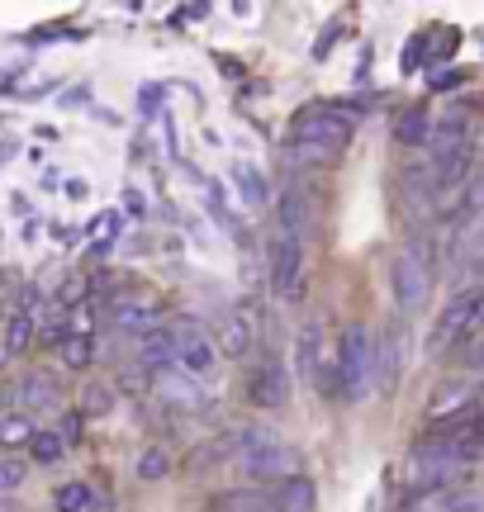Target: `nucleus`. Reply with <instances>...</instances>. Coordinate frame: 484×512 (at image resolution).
<instances>
[{
    "label": "nucleus",
    "instance_id": "12",
    "mask_svg": "<svg viewBox=\"0 0 484 512\" xmlns=\"http://www.w3.org/2000/svg\"><path fill=\"white\" fill-rule=\"evenodd\" d=\"M371 375H380V389L394 394V384H399V375H404V328H390L380 342H375V370Z\"/></svg>",
    "mask_w": 484,
    "mask_h": 512
},
{
    "label": "nucleus",
    "instance_id": "13",
    "mask_svg": "<svg viewBox=\"0 0 484 512\" xmlns=\"http://www.w3.org/2000/svg\"><path fill=\"white\" fill-rule=\"evenodd\" d=\"M318 508V489H314V479H280L276 484V494H271V512H314Z\"/></svg>",
    "mask_w": 484,
    "mask_h": 512
},
{
    "label": "nucleus",
    "instance_id": "23",
    "mask_svg": "<svg viewBox=\"0 0 484 512\" xmlns=\"http://www.w3.org/2000/svg\"><path fill=\"white\" fill-rule=\"evenodd\" d=\"M53 508L57 512H91V489H86L81 479H72V484H62L53 494Z\"/></svg>",
    "mask_w": 484,
    "mask_h": 512
},
{
    "label": "nucleus",
    "instance_id": "30",
    "mask_svg": "<svg viewBox=\"0 0 484 512\" xmlns=\"http://www.w3.org/2000/svg\"><path fill=\"white\" fill-rule=\"evenodd\" d=\"M470 437H475V446L484 451V408L475 413V418H470Z\"/></svg>",
    "mask_w": 484,
    "mask_h": 512
},
{
    "label": "nucleus",
    "instance_id": "5",
    "mask_svg": "<svg viewBox=\"0 0 484 512\" xmlns=\"http://www.w3.org/2000/svg\"><path fill=\"white\" fill-rule=\"evenodd\" d=\"M171 370H181L190 380H209L219 370V347L200 323H171Z\"/></svg>",
    "mask_w": 484,
    "mask_h": 512
},
{
    "label": "nucleus",
    "instance_id": "24",
    "mask_svg": "<svg viewBox=\"0 0 484 512\" xmlns=\"http://www.w3.org/2000/svg\"><path fill=\"white\" fill-rule=\"evenodd\" d=\"M62 451H67V446H62L57 432H34V441H29V460H34V465H57Z\"/></svg>",
    "mask_w": 484,
    "mask_h": 512
},
{
    "label": "nucleus",
    "instance_id": "16",
    "mask_svg": "<svg viewBox=\"0 0 484 512\" xmlns=\"http://www.w3.org/2000/svg\"><path fill=\"white\" fill-rule=\"evenodd\" d=\"M157 380V394L171 403H181V408H200L205 403V389H200V380H190V375H181V370H162V375H152Z\"/></svg>",
    "mask_w": 484,
    "mask_h": 512
},
{
    "label": "nucleus",
    "instance_id": "7",
    "mask_svg": "<svg viewBox=\"0 0 484 512\" xmlns=\"http://www.w3.org/2000/svg\"><path fill=\"white\" fill-rule=\"evenodd\" d=\"M475 328H484V285H475V290H461L447 304V309H442L437 328H432V351L456 347V342H461V337H470Z\"/></svg>",
    "mask_w": 484,
    "mask_h": 512
},
{
    "label": "nucleus",
    "instance_id": "11",
    "mask_svg": "<svg viewBox=\"0 0 484 512\" xmlns=\"http://www.w3.org/2000/svg\"><path fill=\"white\" fill-rule=\"evenodd\" d=\"M10 403H19L24 413H48V408H57V403H62V394H57V380H53V375L29 370V375L19 380V389L10 394Z\"/></svg>",
    "mask_w": 484,
    "mask_h": 512
},
{
    "label": "nucleus",
    "instance_id": "8",
    "mask_svg": "<svg viewBox=\"0 0 484 512\" xmlns=\"http://www.w3.org/2000/svg\"><path fill=\"white\" fill-rule=\"evenodd\" d=\"M261 337V299L257 294H247V299H238L233 309L224 313V328H219V356H228V361H242V356H252V347H257Z\"/></svg>",
    "mask_w": 484,
    "mask_h": 512
},
{
    "label": "nucleus",
    "instance_id": "2",
    "mask_svg": "<svg viewBox=\"0 0 484 512\" xmlns=\"http://www.w3.org/2000/svg\"><path fill=\"white\" fill-rule=\"evenodd\" d=\"M337 394L347 403H356L366 394L371 384V370H375V337L366 323H347L342 328V342H337Z\"/></svg>",
    "mask_w": 484,
    "mask_h": 512
},
{
    "label": "nucleus",
    "instance_id": "26",
    "mask_svg": "<svg viewBox=\"0 0 484 512\" xmlns=\"http://www.w3.org/2000/svg\"><path fill=\"white\" fill-rule=\"evenodd\" d=\"M167 470H171V456L162 451V446H148V451L138 456V479H148V484L167 479Z\"/></svg>",
    "mask_w": 484,
    "mask_h": 512
},
{
    "label": "nucleus",
    "instance_id": "25",
    "mask_svg": "<svg viewBox=\"0 0 484 512\" xmlns=\"http://www.w3.org/2000/svg\"><path fill=\"white\" fill-rule=\"evenodd\" d=\"M233 181H238V190L247 195V204H252V209H257V204L266 200V181H261V171H257V166L238 162V166H233Z\"/></svg>",
    "mask_w": 484,
    "mask_h": 512
},
{
    "label": "nucleus",
    "instance_id": "31",
    "mask_svg": "<svg viewBox=\"0 0 484 512\" xmlns=\"http://www.w3.org/2000/svg\"><path fill=\"white\" fill-rule=\"evenodd\" d=\"M0 356H5V347H0Z\"/></svg>",
    "mask_w": 484,
    "mask_h": 512
},
{
    "label": "nucleus",
    "instance_id": "20",
    "mask_svg": "<svg viewBox=\"0 0 484 512\" xmlns=\"http://www.w3.org/2000/svg\"><path fill=\"white\" fill-rule=\"evenodd\" d=\"M29 441H34V422L24 418V413H5L0 418V451H19Z\"/></svg>",
    "mask_w": 484,
    "mask_h": 512
},
{
    "label": "nucleus",
    "instance_id": "4",
    "mask_svg": "<svg viewBox=\"0 0 484 512\" xmlns=\"http://www.w3.org/2000/svg\"><path fill=\"white\" fill-rule=\"evenodd\" d=\"M390 290H394V304L399 313H418L428 304V290H432V266H428V247L413 242L404 252H394L390 261Z\"/></svg>",
    "mask_w": 484,
    "mask_h": 512
},
{
    "label": "nucleus",
    "instance_id": "29",
    "mask_svg": "<svg viewBox=\"0 0 484 512\" xmlns=\"http://www.w3.org/2000/svg\"><path fill=\"white\" fill-rule=\"evenodd\" d=\"M57 437H62V446H76V441H81V418H62V432H57Z\"/></svg>",
    "mask_w": 484,
    "mask_h": 512
},
{
    "label": "nucleus",
    "instance_id": "3",
    "mask_svg": "<svg viewBox=\"0 0 484 512\" xmlns=\"http://www.w3.org/2000/svg\"><path fill=\"white\" fill-rule=\"evenodd\" d=\"M356 133V114L337 110V105H309L290 119V143H309V147H328V152H342Z\"/></svg>",
    "mask_w": 484,
    "mask_h": 512
},
{
    "label": "nucleus",
    "instance_id": "1",
    "mask_svg": "<svg viewBox=\"0 0 484 512\" xmlns=\"http://www.w3.org/2000/svg\"><path fill=\"white\" fill-rule=\"evenodd\" d=\"M238 470L242 479H252V484H280V479H295L299 475V451L295 446H285L276 432H266V427H247L238 432Z\"/></svg>",
    "mask_w": 484,
    "mask_h": 512
},
{
    "label": "nucleus",
    "instance_id": "27",
    "mask_svg": "<svg viewBox=\"0 0 484 512\" xmlns=\"http://www.w3.org/2000/svg\"><path fill=\"white\" fill-rule=\"evenodd\" d=\"M110 408H114V394L105 384H91V389L81 394V413H86V418H105Z\"/></svg>",
    "mask_w": 484,
    "mask_h": 512
},
{
    "label": "nucleus",
    "instance_id": "10",
    "mask_svg": "<svg viewBox=\"0 0 484 512\" xmlns=\"http://www.w3.org/2000/svg\"><path fill=\"white\" fill-rule=\"evenodd\" d=\"M247 403L252 408H266V413H276L290 403V375L276 366V361H261L252 375H247Z\"/></svg>",
    "mask_w": 484,
    "mask_h": 512
},
{
    "label": "nucleus",
    "instance_id": "22",
    "mask_svg": "<svg viewBox=\"0 0 484 512\" xmlns=\"http://www.w3.org/2000/svg\"><path fill=\"white\" fill-rule=\"evenodd\" d=\"M266 508H271V494H261V489H252V494L214 498V512H266Z\"/></svg>",
    "mask_w": 484,
    "mask_h": 512
},
{
    "label": "nucleus",
    "instance_id": "9",
    "mask_svg": "<svg viewBox=\"0 0 484 512\" xmlns=\"http://www.w3.org/2000/svg\"><path fill=\"white\" fill-rule=\"evenodd\" d=\"M162 313H167V304L148 290H124L110 299V323L119 332H148L162 323Z\"/></svg>",
    "mask_w": 484,
    "mask_h": 512
},
{
    "label": "nucleus",
    "instance_id": "15",
    "mask_svg": "<svg viewBox=\"0 0 484 512\" xmlns=\"http://www.w3.org/2000/svg\"><path fill=\"white\" fill-rule=\"evenodd\" d=\"M138 361H143V370H148V375H162V370H171V323H157V328L143 332Z\"/></svg>",
    "mask_w": 484,
    "mask_h": 512
},
{
    "label": "nucleus",
    "instance_id": "18",
    "mask_svg": "<svg viewBox=\"0 0 484 512\" xmlns=\"http://www.w3.org/2000/svg\"><path fill=\"white\" fill-rule=\"evenodd\" d=\"M428 133H432V114L428 110H404L394 119V138L404 147H428Z\"/></svg>",
    "mask_w": 484,
    "mask_h": 512
},
{
    "label": "nucleus",
    "instance_id": "19",
    "mask_svg": "<svg viewBox=\"0 0 484 512\" xmlns=\"http://www.w3.org/2000/svg\"><path fill=\"white\" fill-rule=\"evenodd\" d=\"M57 361H62L67 370H86L95 361L91 337H72V332H67V337H57Z\"/></svg>",
    "mask_w": 484,
    "mask_h": 512
},
{
    "label": "nucleus",
    "instance_id": "17",
    "mask_svg": "<svg viewBox=\"0 0 484 512\" xmlns=\"http://www.w3.org/2000/svg\"><path fill=\"white\" fill-rule=\"evenodd\" d=\"M34 318L29 313H10V323L0 328V347H5V356H24V351L34 347Z\"/></svg>",
    "mask_w": 484,
    "mask_h": 512
},
{
    "label": "nucleus",
    "instance_id": "21",
    "mask_svg": "<svg viewBox=\"0 0 484 512\" xmlns=\"http://www.w3.org/2000/svg\"><path fill=\"white\" fill-rule=\"evenodd\" d=\"M24 475H29V456H19V451H0V503L24 484Z\"/></svg>",
    "mask_w": 484,
    "mask_h": 512
},
{
    "label": "nucleus",
    "instance_id": "28",
    "mask_svg": "<svg viewBox=\"0 0 484 512\" xmlns=\"http://www.w3.org/2000/svg\"><path fill=\"white\" fill-rule=\"evenodd\" d=\"M57 304H67V309H81L86 304V280L76 275V280H67L62 290H57Z\"/></svg>",
    "mask_w": 484,
    "mask_h": 512
},
{
    "label": "nucleus",
    "instance_id": "6",
    "mask_svg": "<svg viewBox=\"0 0 484 512\" xmlns=\"http://www.w3.org/2000/svg\"><path fill=\"white\" fill-rule=\"evenodd\" d=\"M266 275H271V290L280 299H299V285H304V238H290V233H271L266 242Z\"/></svg>",
    "mask_w": 484,
    "mask_h": 512
},
{
    "label": "nucleus",
    "instance_id": "14",
    "mask_svg": "<svg viewBox=\"0 0 484 512\" xmlns=\"http://www.w3.org/2000/svg\"><path fill=\"white\" fill-rule=\"evenodd\" d=\"M318 356H323V318H309V323H299V337H295L299 380H314L318 375Z\"/></svg>",
    "mask_w": 484,
    "mask_h": 512
}]
</instances>
